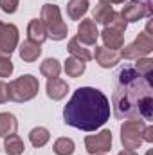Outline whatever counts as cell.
<instances>
[{
    "label": "cell",
    "mask_w": 153,
    "mask_h": 155,
    "mask_svg": "<svg viewBox=\"0 0 153 155\" xmlns=\"http://www.w3.org/2000/svg\"><path fill=\"white\" fill-rule=\"evenodd\" d=\"M153 74H141L133 65L122 67L115 76L112 107L117 119H153Z\"/></svg>",
    "instance_id": "cell-1"
},
{
    "label": "cell",
    "mask_w": 153,
    "mask_h": 155,
    "mask_svg": "<svg viewBox=\"0 0 153 155\" xmlns=\"http://www.w3.org/2000/svg\"><path fill=\"white\" fill-rule=\"evenodd\" d=\"M63 119L72 128L96 132L110 119V101L99 88L79 87L63 108Z\"/></svg>",
    "instance_id": "cell-2"
},
{
    "label": "cell",
    "mask_w": 153,
    "mask_h": 155,
    "mask_svg": "<svg viewBox=\"0 0 153 155\" xmlns=\"http://www.w3.org/2000/svg\"><path fill=\"white\" fill-rule=\"evenodd\" d=\"M41 22L45 25L47 36L52 38L54 41H61L67 38L69 35V27L61 18V11L58 5L54 4H43L41 7Z\"/></svg>",
    "instance_id": "cell-3"
},
{
    "label": "cell",
    "mask_w": 153,
    "mask_h": 155,
    "mask_svg": "<svg viewBox=\"0 0 153 155\" xmlns=\"http://www.w3.org/2000/svg\"><path fill=\"white\" fill-rule=\"evenodd\" d=\"M40 81L33 74H24L9 83V99L15 103H25L38 96Z\"/></svg>",
    "instance_id": "cell-4"
},
{
    "label": "cell",
    "mask_w": 153,
    "mask_h": 155,
    "mask_svg": "<svg viewBox=\"0 0 153 155\" xmlns=\"http://www.w3.org/2000/svg\"><path fill=\"white\" fill-rule=\"evenodd\" d=\"M146 123L141 119H126L121 124V143L124 150H139L141 144L144 143L142 132H144Z\"/></svg>",
    "instance_id": "cell-5"
},
{
    "label": "cell",
    "mask_w": 153,
    "mask_h": 155,
    "mask_svg": "<svg viewBox=\"0 0 153 155\" xmlns=\"http://www.w3.org/2000/svg\"><path fill=\"white\" fill-rule=\"evenodd\" d=\"M122 51L119 52V56L122 60H139V58H146L153 51V38L151 35H148L146 31L139 33L137 38L132 43H128L126 47H121Z\"/></svg>",
    "instance_id": "cell-6"
},
{
    "label": "cell",
    "mask_w": 153,
    "mask_h": 155,
    "mask_svg": "<svg viewBox=\"0 0 153 155\" xmlns=\"http://www.w3.org/2000/svg\"><path fill=\"white\" fill-rule=\"evenodd\" d=\"M126 24H133L142 20L144 16H151V2L150 0H128L119 13Z\"/></svg>",
    "instance_id": "cell-7"
},
{
    "label": "cell",
    "mask_w": 153,
    "mask_h": 155,
    "mask_svg": "<svg viewBox=\"0 0 153 155\" xmlns=\"http://www.w3.org/2000/svg\"><path fill=\"white\" fill-rule=\"evenodd\" d=\"M112 132L110 130H101L94 135H86L85 137V148L90 155H99V153H106L112 150Z\"/></svg>",
    "instance_id": "cell-8"
},
{
    "label": "cell",
    "mask_w": 153,
    "mask_h": 155,
    "mask_svg": "<svg viewBox=\"0 0 153 155\" xmlns=\"http://www.w3.org/2000/svg\"><path fill=\"white\" fill-rule=\"evenodd\" d=\"M18 27L15 24H0V56L11 58L18 47Z\"/></svg>",
    "instance_id": "cell-9"
},
{
    "label": "cell",
    "mask_w": 153,
    "mask_h": 155,
    "mask_svg": "<svg viewBox=\"0 0 153 155\" xmlns=\"http://www.w3.org/2000/svg\"><path fill=\"white\" fill-rule=\"evenodd\" d=\"M83 45H96V41L99 38V31H97V24L92 18H83L81 24L77 25V36H76Z\"/></svg>",
    "instance_id": "cell-10"
},
{
    "label": "cell",
    "mask_w": 153,
    "mask_h": 155,
    "mask_svg": "<svg viewBox=\"0 0 153 155\" xmlns=\"http://www.w3.org/2000/svg\"><path fill=\"white\" fill-rule=\"evenodd\" d=\"M99 36L103 38L105 47L110 51H119L121 47H124V31L119 27L105 25V29H103V33H99Z\"/></svg>",
    "instance_id": "cell-11"
},
{
    "label": "cell",
    "mask_w": 153,
    "mask_h": 155,
    "mask_svg": "<svg viewBox=\"0 0 153 155\" xmlns=\"http://www.w3.org/2000/svg\"><path fill=\"white\" fill-rule=\"evenodd\" d=\"M92 58H96L97 65L103 69H112L121 61L119 51H110L106 47H96V54H92Z\"/></svg>",
    "instance_id": "cell-12"
},
{
    "label": "cell",
    "mask_w": 153,
    "mask_h": 155,
    "mask_svg": "<svg viewBox=\"0 0 153 155\" xmlns=\"http://www.w3.org/2000/svg\"><path fill=\"white\" fill-rule=\"evenodd\" d=\"M45 90H47V96H49L52 101H60V99H63V97L67 96V92H69V83H67L65 79H61V78H49Z\"/></svg>",
    "instance_id": "cell-13"
},
{
    "label": "cell",
    "mask_w": 153,
    "mask_h": 155,
    "mask_svg": "<svg viewBox=\"0 0 153 155\" xmlns=\"http://www.w3.org/2000/svg\"><path fill=\"white\" fill-rule=\"evenodd\" d=\"M18 54L20 58L25 61V63H33L36 61L41 54V45L36 41H31V40H25L18 45Z\"/></svg>",
    "instance_id": "cell-14"
},
{
    "label": "cell",
    "mask_w": 153,
    "mask_h": 155,
    "mask_svg": "<svg viewBox=\"0 0 153 155\" xmlns=\"http://www.w3.org/2000/svg\"><path fill=\"white\" fill-rule=\"evenodd\" d=\"M27 36H29L27 40L36 41V43H40V45L49 38V36H47V31H45V25H43V22H41V18H33V20L29 22V25H27Z\"/></svg>",
    "instance_id": "cell-15"
},
{
    "label": "cell",
    "mask_w": 153,
    "mask_h": 155,
    "mask_svg": "<svg viewBox=\"0 0 153 155\" xmlns=\"http://www.w3.org/2000/svg\"><path fill=\"white\" fill-rule=\"evenodd\" d=\"M114 13L115 11H114V7H112V4H106V2H101V0H99V2L96 4V7H94L92 20H94L96 24H103V25H106Z\"/></svg>",
    "instance_id": "cell-16"
},
{
    "label": "cell",
    "mask_w": 153,
    "mask_h": 155,
    "mask_svg": "<svg viewBox=\"0 0 153 155\" xmlns=\"http://www.w3.org/2000/svg\"><path fill=\"white\" fill-rule=\"evenodd\" d=\"M67 51L70 52V56H74V58L81 60V61H85V63L92 60V52L86 49V45H83L77 38H70L69 40V43H67Z\"/></svg>",
    "instance_id": "cell-17"
},
{
    "label": "cell",
    "mask_w": 153,
    "mask_h": 155,
    "mask_svg": "<svg viewBox=\"0 0 153 155\" xmlns=\"http://www.w3.org/2000/svg\"><path fill=\"white\" fill-rule=\"evenodd\" d=\"M18 121L11 112H0V137H7L16 134Z\"/></svg>",
    "instance_id": "cell-18"
},
{
    "label": "cell",
    "mask_w": 153,
    "mask_h": 155,
    "mask_svg": "<svg viewBox=\"0 0 153 155\" xmlns=\"http://www.w3.org/2000/svg\"><path fill=\"white\" fill-rule=\"evenodd\" d=\"M24 150H25V144L20 135L13 134V135L4 137V152L7 155H22Z\"/></svg>",
    "instance_id": "cell-19"
},
{
    "label": "cell",
    "mask_w": 153,
    "mask_h": 155,
    "mask_svg": "<svg viewBox=\"0 0 153 155\" xmlns=\"http://www.w3.org/2000/svg\"><path fill=\"white\" fill-rule=\"evenodd\" d=\"M86 11H88V0H69L67 4V15L70 20L85 18Z\"/></svg>",
    "instance_id": "cell-20"
},
{
    "label": "cell",
    "mask_w": 153,
    "mask_h": 155,
    "mask_svg": "<svg viewBox=\"0 0 153 155\" xmlns=\"http://www.w3.org/2000/svg\"><path fill=\"white\" fill-rule=\"evenodd\" d=\"M29 141L34 148H43L50 141V132L45 126H36L29 132Z\"/></svg>",
    "instance_id": "cell-21"
},
{
    "label": "cell",
    "mask_w": 153,
    "mask_h": 155,
    "mask_svg": "<svg viewBox=\"0 0 153 155\" xmlns=\"http://www.w3.org/2000/svg\"><path fill=\"white\" fill-rule=\"evenodd\" d=\"M85 69H86V63L81 61V60H77V58H74V56L67 58L65 65H63V71H65V74L69 78H79L85 72Z\"/></svg>",
    "instance_id": "cell-22"
},
{
    "label": "cell",
    "mask_w": 153,
    "mask_h": 155,
    "mask_svg": "<svg viewBox=\"0 0 153 155\" xmlns=\"http://www.w3.org/2000/svg\"><path fill=\"white\" fill-rule=\"evenodd\" d=\"M40 72L47 78V79H49V78H58L60 72H61V63H60L56 58H47V60L41 61Z\"/></svg>",
    "instance_id": "cell-23"
},
{
    "label": "cell",
    "mask_w": 153,
    "mask_h": 155,
    "mask_svg": "<svg viewBox=\"0 0 153 155\" xmlns=\"http://www.w3.org/2000/svg\"><path fill=\"white\" fill-rule=\"evenodd\" d=\"M52 150H54L56 155H72L74 150H76V144L70 137H60V139L54 141Z\"/></svg>",
    "instance_id": "cell-24"
},
{
    "label": "cell",
    "mask_w": 153,
    "mask_h": 155,
    "mask_svg": "<svg viewBox=\"0 0 153 155\" xmlns=\"http://www.w3.org/2000/svg\"><path fill=\"white\" fill-rule=\"evenodd\" d=\"M133 67L141 74H153V60L151 58H139V60H135Z\"/></svg>",
    "instance_id": "cell-25"
},
{
    "label": "cell",
    "mask_w": 153,
    "mask_h": 155,
    "mask_svg": "<svg viewBox=\"0 0 153 155\" xmlns=\"http://www.w3.org/2000/svg\"><path fill=\"white\" fill-rule=\"evenodd\" d=\"M15 71V65L11 61V58L0 56V78H9Z\"/></svg>",
    "instance_id": "cell-26"
},
{
    "label": "cell",
    "mask_w": 153,
    "mask_h": 155,
    "mask_svg": "<svg viewBox=\"0 0 153 155\" xmlns=\"http://www.w3.org/2000/svg\"><path fill=\"white\" fill-rule=\"evenodd\" d=\"M18 4H20V0H0V9L7 15H13V13H16Z\"/></svg>",
    "instance_id": "cell-27"
},
{
    "label": "cell",
    "mask_w": 153,
    "mask_h": 155,
    "mask_svg": "<svg viewBox=\"0 0 153 155\" xmlns=\"http://www.w3.org/2000/svg\"><path fill=\"white\" fill-rule=\"evenodd\" d=\"M9 101V85L0 79V105Z\"/></svg>",
    "instance_id": "cell-28"
},
{
    "label": "cell",
    "mask_w": 153,
    "mask_h": 155,
    "mask_svg": "<svg viewBox=\"0 0 153 155\" xmlns=\"http://www.w3.org/2000/svg\"><path fill=\"white\" fill-rule=\"evenodd\" d=\"M142 139L146 141V143H153V128L150 124H146L144 126V132H142Z\"/></svg>",
    "instance_id": "cell-29"
},
{
    "label": "cell",
    "mask_w": 153,
    "mask_h": 155,
    "mask_svg": "<svg viewBox=\"0 0 153 155\" xmlns=\"http://www.w3.org/2000/svg\"><path fill=\"white\" fill-rule=\"evenodd\" d=\"M117 155H137V153H135V150H122V152H119Z\"/></svg>",
    "instance_id": "cell-30"
},
{
    "label": "cell",
    "mask_w": 153,
    "mask_h": 155,
    "mask_svg": "<svg viewBox=\"0 0 153 155\" xmlns=\"http://www.w3.org/2000/svg\"><path fill=\"white\" fill-rule=\"evenodd\" d=\"M101 2H106V4H124L126 0H101Z\"/></svg>",
    "instance_id": "cell-31"
},
{
    "label": "cell",
    "mask_w": 153,
    "mask_h": 155,
    "mask_svg": "<svg viewBox=\"0 0 153 155\" xmlns=\"http://www.w3.org/2000/svg\"><path fill=\"white\" fill-rule=\"evenodd\" d=\"M146 155H151V150H148V153H146Z\"/></svg>",
    "instance_id": "cell-32"
},
{
    "label": "cell",
    "mask_w": 153,
    "mask_h": 155,
    "mask_svg": "<svg viewBox=\"0 0 153 155\" xmlns=\"http://www.w3.org/2000/svg\"><path fill=\"white\" fill-rule=\"evenodd\" d=\"M99 155H105V153H99Z\"/></svg>",
    "instance_id": "cell-33"
}]
</instances>
